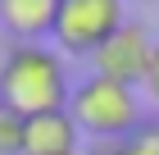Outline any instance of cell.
Here are the masks:
<instances>
[{
  "mask_svg": "<svg viewBox=\"0 0 159 155\" xmlns=\"http://www.w3.org/2000/svg\"><path fill=\"white\" fill-rule=\"evenodd\" d=\"M68 73L59 55L46 46H14L0 60V105L14 109L18 119L68 109Z\"/></svg>",
  "mask_w": 159,
  "mask_h": 155,
  "instance_id": "cell-1",
  "label": "cell"
},
{
  "mask_svg": "<svg viewBox=\"0 0 159 155\" xmlns=\"http://www.w3.org/2000/svg\"><path fill=\"white\" fill-rule=\"evenodd\" d=\"M68 114L73 123L96 137V142H123L141 128V100H136V87H118L109 78H86L73 87L68 96Z\"/></svg>",
  "mask_w": 159,
  "mask_h": 155,
  "instance_id": "cell-2",
  "label": "cell"
},
{
  "mask_svg": "<svg viewBox=\"0 0 159 155\" xmlns=\"http://www.w3.org/2000/svg\"><path fill=\"white\" fill-rule=\"evenodd\" d=\"M123 23V0H59L50 36L64 55H96Z\"/></svg>",
  "mask_w": 159,
  "mask_h": 155,
  "instance_id": "cell-3",
  "label": "cell"
},
{
  "mask_svg": "<svg viewBox=\"0 0 159 155\" xmlns=\"http://www.w3.org/2000/svg\"><path fill=\"white\" fill-rule=\"evenodd\" d=\"M155 36H150L146 23H123L118 32L105 41V46L91 55L96 64V78H109L118 87H141L150 73V60H155Z\"/></svg>",
  "mask_w": 159,
  "mask_h": 155,
  "instance_id": "cell-4",
  "label": "cell"
},
{
  "mask_svg": "<svg viewBox=\"0 0 159 155\" xmlns=\"http://www.w3.org/2000/svg\"><path fill=\"white\" fill-rule=\"evenodd\" d=\"M82 128L73 123L68 109H50L23 119V155H77Z\"/></svg>",
  "mask_w": 159,
  "mask_h": 155,
  "instance_id": "cell-5",
  "label": "cell"
},
{
  "mask_svg": "<svg viewBox=\"0 0 159 155\" xmlns=\"http://www.w3.org/2000/svg\"><path fill=\"white\" fill-rule=\"evenodd\" d=\"M59 0H0V27L18 36V46H37V36L50 32Z\"/></svg>",
  "mask_w": 159,
  "mask_h": 155,
  "instance_id": "cell-6",
  "label": "cell"
},
{
  "mask_svg": "<svg viewBox=\"0 0 159 155\" xmlns=\"http://www.w3.org/2000/svg\"><path fill=\"white\" fill-rule=\"evenodd\" d=\"M118 155H159V123H141L132 137H123Z\"/></svg>",
  "mask_w": 159,
  "mask_h": 155,
  "instance_id": "cell-7",
  "label": "cell"
},
{
  "mask_svg": "<svg viewBox=\"0 0 159 155\" xmlns=\"http://www.w3.org/2000/svg\"><path fill=\"white\" fill-rule=\"evenodd\" d=\"M0 155H23V119L0 105Z\"/></svg>",
  "mask_w": 159,
  "mask_h": 155,
  "instance_id": "cell-8",
  "label": "cell"
},
{
  "mask_svg": "<svg viewBox=\"0 0 159 155\" xmlns=\"http://www.w3.org/2000/svg\"><path fill=\"white\" fill-rule=\"evenodd\" d=\"M141 87H146V96L159 105V46H155V60H150V73H146V82H141Z\"/></svg>",
  "mask_w": 159,
  "mask_h": 155,
  "instance_id": "cell-9",
  "label": "cell"
}]
</instances>
